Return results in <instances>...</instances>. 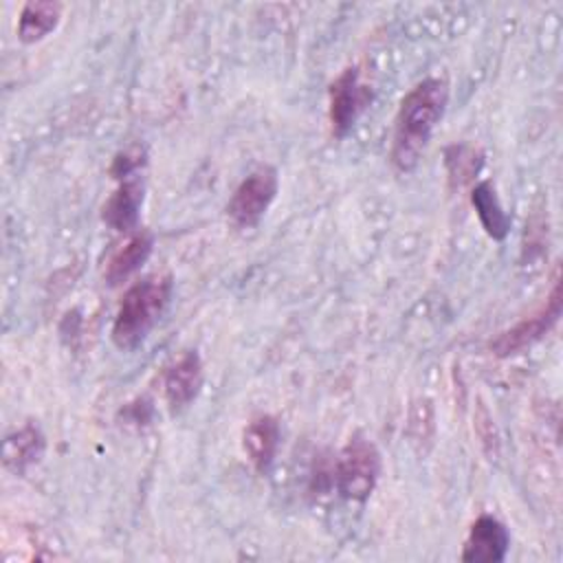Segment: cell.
Returning <instances> with one entry per match:
<instances>
[{"label":"cell","instance_id":"3957f363","mask_svg":"<svg viewBox=\"0 0 563 563\" xmlns=\"http://www.w3.org/2000/svg\"><path fill=\"white\" fill-rule=\"evenodd\" d=\"M380 475V455L363 435H354L332 466V484L343 499L365 501Z\"/></svg>","mask_w":563,"mask_h":563},{"label":"cell","instance_id":"4fadbf2b","mask_svg":"<svg viewBox=\"0 0 563 563\" xmlns=\"http://www.w3.org/2000/svg\"><path fill=\"white\" fill-rule=\"evenodd\" d=\"M471 202L475 207V213H477L484 231L493 240H504L510 229V218L506 216L495 187L488 180L475 185L471 191Z\"/></svg>","mask_w":563,"mask_h":563},{"label":"cell","instance_id":"5b68a950","mask_svg":"<svg viewBox=\"0 0 563 563\" xmlns=\"http://www.w3.org/2000/svg\"><path fill=\"white\" fill-rule=\"evenodd\" d=\"M559 314H561V282H559V275H554L552 288L545 297V303L534 314L526 317L510 330L501 332L495 341H490V350L497 356H512V354L523 352L526 347L537 343L545 332H550V328L556 323Z\"/></svg>","mask_w":563,"mask_h":563},{"label":"cell","instance_id":"30bf717a","mask_svg":"<svg viewBox=\"0 0 563 563\" xmlns=\"http://www.w3.org/2000/svg\"><path fill=\"white\" fill-rule=\"evenodd\" d=\"M279 446V422L273 416L253 418L242 431V449L257 471H266Z\"/></svg>","mask_w":563,"mask_h":563},{"label":"cell","instance_id":"9c48e42d","mask_svg":"<svg viewBox=\"0 0 563 563\" xmlns=\"http://www.w3.org/2000/svg\"><path fill=\"white\" fill-rule=\"evenodd\" d=\"M143 205V185L139 178H121L114 194L103 205V222L117 231H130L139 222V209Z\"/></svg>","mask_w":563,"mask_h":563},{"label":"cell","instance_id":"9a60e30c","mask_svg":"<svg viewBox=\"0 0 563 563\" xmlns=\"http://www.w3.org/2000/svg\"><path fill=\"white\" fill-rule=\"evenodd\" d=\"M482 167V154L471 147V145H453L446 152V169H449V178L453 183L464 185L468 183Z\"/></svg>","mask_w":563,"mask_h":563},{"label":"cell","instance_id":"ba28073f","mask_svg":"<svg viewBox=\"0 0 563 563\" xmlns=\"http://www.w3.org/2000/svg\"><path fill=\"white\" fill-rule=\"evenodd\" d=\"M202 385V363L196 352H185L178 361H174L165 376H163V389L165 400L172 411L185 409L200 391Z\"/></svg>","mask_w":563,"mask_h":563},{"label":"cell","instance_id":"5bb4252c","mask_svg":"<svg viewBox=\"0 0 563 563\" xmlns=\"http://www.w3.org/2000/svg\"><path fill=\"white\" fill-rule=\"evenodd\" d=\"M62 4L57 2H29L18 20V37L24 44L40 42L59 24Z\"/></svg>","mask_w":563,"mask_h":563},{"label":"cell","instance_id":"8992f818","mask_svg":"<svg viewBox=\"0 0 563 563\" xmlns=\"http://www.w3.org/2000/svg\"><path fill=\"white\" fill-rule=\"evenodd\" d=\"M374 92L361 81L356 66L345 68L330 86V125L336 139H343L356 123V119L372 103Z\"/></svg>","mask_w":563,"mask_h":563},{"label":"cell","instance_id":"52a82bcc","mask_svg":"<svg viewBox=\"0 0 563 563\" xmlns=\"http://www.w3.org/2000/svg\"><path fill=\"white\" fill-rule=\"evenodd\" d=\"M508 548H510V534H508L506 526L490 515H482L471 526V532H468L464 550H462V561L497 563V561L506 559Z\"/></svg>","mask_w":563,"mask_h":563},{"label":"cell","instance_id":"8fae6325","mask_svg":"<svg viewBox=\"0 0 563 563\" xmlns=\"http://www.w3.org/2000/svg\"><path fill=\"white\" fill-rule=\"evenodd\" d=\"M44 453V435L37 427L24 424L22 429L9 433L2 446L4 466L13 473H24L29 466L40 462Z\"/></svg>","mask_w":563,"mask_h":563},{"label":"cell","instance_id":"277c9868","mask_svg":"<svg viewBox=\"0 0 563 563\" xmlns=\"http://www.w3.org/2000/svg\"><path fill=\"white\" fill-rule=\"evenodd\" d=\"M279 189V178H277V169L271 165L257 167L255 172H251L233 191L229 205H227V213L231 218V222L240 229H251L255 227L262 216L268 211V207L273 205L275 196Z\"/></svg>","mask_w":563,"mask_h":563},{"label":"cell","instance_id":"6da1fadb","mask_svg":"<svg viewBox=\"0 0 563 563\" xmlns=\"http://www.w3.org/2000/svg\"><path fill=\"white\" fill-rule=\"evenodd\" d=\"M449 101L444 79L429 77L413 86L400 103L391 139V163L400 172H411L424 154L429 139L440 123Z\"/></svg>","mask_w":563,"mask_h":563},{"label":"cell","instance_id":"7a4b0ae2","mask_svg":"<svg viewBox=\"0 0 563 563\" xmlns=\"http://www.w3.org/2000/svg\"><path fill=\"white\" fill-rule=\"evenodd\" d=\"M172 297V277L152 275L136 282L123 295L112 323V341L119 350L136 347L161 319Z\"/></svg>","mask_w":563,"mask_h":563},{"label":"cell","instance_id":"7c38bea8","mask_svg":"<svg viewBox=\"0 0 563 563\" xmlns=\"http://www.w3.org/2000/svg\"><path fill=\"white\" fill-rule=\"evenodd\" d=\"M152 233L147 231H139L136 235H132L125 246H121L108 262L106 268V279L110 286H117L121 282H125L152 253Z\"/></svg>","mask_w":563,"mask_h":563}]
</instances>
